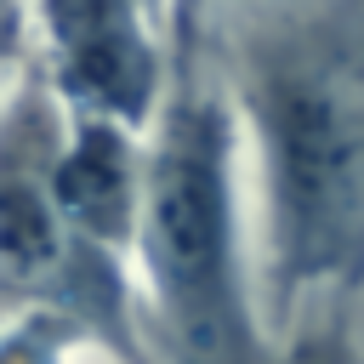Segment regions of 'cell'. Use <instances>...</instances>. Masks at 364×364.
<instances>
[{
  "label": "cell",
  "instance_id": "2",
  "mask_svg": "<svg viewBox=\"0 0 364 364\" xmlns=\"http://www.w3.org/2000/svg\"><path fill=\"white\" fill-rule=\"evenodd\" d=\"M228 154L210 108H176L142 205V250L154 290L193 353H245V313L233 296V228H228Z\"/></svg>",
  "mask_w": 364,
  "mask_h": 364
},
{
  "label": "cell",
  "instance_id": "1",
  "mask_svg": "<svg viewBox=\"0 0 364 364\" xmlns=\"http://www.w3.org/2000/svg\"><path fill=\"white\" fill-rule=\"evenodd\" d=\"M262 119L290 262H347L364 245V74L347 57H290L262 85Z\"/></svg>",
  "mask_w": 364,
  "mask_h": 364
},
{
  "label": "cell",
  "instance_id": "5",
  "mask_svg": "<svg viewBox=\"0 0 364 364\" xmlns=\"http://www.w3.org/2000/svg\"><path fill=\"white\" fill-rule=\"evenodd\" d=\"M57 199H46L23 171L0 165V273L11 284H46L63 262Z\"/></svg>",
  "mask_w": 364,
  "mask_h": 364
},
{
  "label": "cell",
  "instance_id": "4",
  "mask_svg": "<svg viewBox=\"0 0 364 364\" xmlns=\"http://www.w3.org/2000/svg\"><path fill=\"white\" fill-rule=\"evenodd\" d=\"M51 199L63 216H74L97 239H119L136 205V176H131V148L108 125H85L74 148L57 159Z\"/></svg>",
  "mask_w": 364,
  "mask_h": 364
},
{
  "label": "cell",
  "instance_id": "3",
  "mask_svg": "<svg viewBox=\"0 0 364 364\" xmlns=\"http://www.w3.org/2000/svg\"><path fill=\"white\" fill-rule=\"evenodd\" d=\"M154 0H46V28L57 40L63 80L97 102L102 114L136 119L154 97V40L148 11Z\"/></svg>",
  "mask_w": 364,
  "mask_h": 364
}]
</instances>
